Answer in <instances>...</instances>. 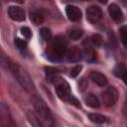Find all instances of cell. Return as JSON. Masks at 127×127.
<instances>
[{"label": "cell", "mask_w": 127, "mask_h": 127, "mask_svg": "<svg viewBox=\"0 0 127 127\" xmlns=\"http://www.w3.org/2000/svg\"><path fill=\"white\" fill-rule=\"evenodd\" d=\"M32 100H33V105L35 108V113L39 121L41 122L42 126L43 127H56L53 113L51 109L49 108V106L47 105V103L45 102V100L36 94H34Z\"/></svg>", "instance_id": "obj_1"}, {"label": "cell", "mask_w": 127, "mask_h": 127, "mask_svg": "<svg viewBox=\"0 0 127 127\" xmlns=\"http://www.w3.org/2000/svg\"><path fill=\"white\" fill-rule=\"evenodd\" d=\"M8 68L12 71V73L15 76V78L17 79V81L27 92L32 93V94L35 93L36 88H35V84L32 80V77L21 65H19L17 63H13V62L9 61Z\"/></svg>", "instance_id": "obj_2"}, {"label": "cell", "mask_w": 127, "mask_h": 127, "mask_svg": "<svg viewBox=\"0 0 127 127\" xmlns=\"http://www.w3.org/2000/svg\"><path fill=\"white\" fill-rule=\"evenodd\" d=\"M66 47H67V42L64 37L58 36L55 38L51 46L48 48V58L54 62H59L61 61L64 56L66 54Z\"/></svg>", "instance_id": "obj_3"}, {"label": "cell", "mask_w": 127, "mask_h": 127, "mask_svg": "<svg viewBox=\"0 0 127 127\" xmlns=\"http://www.w3.org/2000/svg\"><path fill=\"white\" fill-rule=\"evenodd\" d=\"M55 83H56V92H57V95L62 100H64V101H69V102H71V103L79 106L78 101L71 95L70 89H69V85L67 84V82H65L64 80H62V78H60Z\"/></svg>", "instance_id": "obj_4"}, {"label": "cell", "mask_w": 127, "mask_h": 127, "mask_svg": "<svg viewBox=\"0 0 127 127\" xmlns=\"http://www.w3.org/2000/svg\"><path fill=\"white\" fill-rule=\"evenodd\" d=\"M101 99H102V102L105 106L107 107H111L113 106L117 99H118V91L115 87L113 86H109L107 87L101 94Z\"/></svg>", "instance_id": "obj_5"}, {"label": "cell", "mask_w": 127, "mask_h": 127, "mask_svg": "<svg viewBox=\"0 0 127 127\" xmlns=\"http://www.w3.org/2000/svg\"><path fill=\"white\" fill-rule=\"evenodd\" d=\"M0 120L3 127H16V124L12 119L10 109L4 102H1L0 104Z\"/></svg>", "instance_id": "obj_6"}, {"label": "cell", "mask_w": 127, "mask_h": 127, "mask_svg": "<svg viewBox=\"0 0 127 127\" xmlns=\"http://www.w3.org/2000/svg\"><path fill=\"white\" fill-rule=\"evenodd\" d=\"M102 18V11L100 7L96 5H91L86 9V19L91 24H96Z\"/></svg>", "instance_id": "obj_7"}, {"label": "cell", "mask_w": 127, "mask_h": 127, "mask_svg": "<svg viewBox=\"0 0 127 127\" xmlns=\"http://www.w3.org/2000/svg\"><path fill=\"white\" fill-rule=\"evenodd\" d=\"M8 15L12 20L17 22H22L26 18L24 10L19 6H10L8 8Z\"/></svg>", "instance_id": "obj_8"}, {"label": "cell", "mask_w": 127, "mask_h": 127, "mask_svg": "<svg viewBox=\"0 0 127 127\" xmlns=\"http://www.w3.org/2000/svg\"><path fill=\"white\" fill-rule=\"evenodd\" d=\"M66 60L68 62H71V63H77L79 62L83 56H82V51L79 50L77 47H71L69 48L67 51H66Z\"/></svg>", "instance_id": "obj_9"}, {"label": "cell", "mask_w": 127, "mask_h": 127, "mask_svg": "<svg viewBox=\"0 0 127 127\" xmlns=\"http://www.w3.org/2000/svg\"><path fill=\"white\" fill-rule=\"evenodd\" d=\"M65 13L67 18L72 21V22H76L79 21L81 18V11L78 7L73 6V5H67L65 7Z\"/></svg>", "instance_id": "obj_10"}, {"label": "cell", "mask_w": 127, "mask_h": 127, "mask_svg": "<svg viewBox=\"0 0 127 127\" xmlns=\"http://www.w3.org/2000/svg\"><path fill=\"white\" fill-rule=\"evenodd\" d=\"M108 13L110 15V17L116 21V22H120L123 20V13L122 10L120 9V7L115 4V3H111L108 7Z\"/></svg>", "instance_id": "obj_11"}, {"label": "cell", "mask_w": 127, "mask_h": 127, "mask_svg": "<svg viewBox=\"0 0 127 127\" xmlns=\"http://www.w3.org/2000/svg\"><path fill=\"white\" fill-rule=\"evenodd\" d=\"M89 77H90V79L94 83H96L97 85H99L101 87H103V86H105L107 84V78H106V76L103 73L99 72V71L92 70L89 73Z\"/></svg>", "instance_id": "obj_12"}, {"label": "cell", "mask_w": 127, "mask_h": 127, "mask_svg": "<svg viewBox=\"0 0 127 127\" xmlns=\"http://www.w3.org/2000/svg\"><path fill=\"white\" fill-rule=\"evenodd\" d=\"M84 102L86 103L87 106L91 108H98L100 106L99 99L97 98V96H95L92 93H88L87 95L84 96Z\"/></svg>", "instance_id": "obj_13"}, {"label": "cell", "mask_w": 127, "mask_h": 127, "mask_svg": "<svg viewBox=\"0 0 127 127\" xmlns=\"http://www.w3.org/2000/svg\"><path fill=\"white\" fill-rule=\"evenodd\" d=\"M46 76L52 82H56V81H58L61 78L60 75H59V71L56 68L50 67V66L46 67Z\"/></svg>", "instance_id": "obj_14"}, {"label": "cell", "mask_w": 127, "mask_h": 127, "mask_svg": "<svg viewBox=\"0 0 127 127\" xmlns=\"http://www.w3.org/2000/svg\"><path fill=\"white\" fill-rule=\"evenodd\" d=\"M88 118L91 122L96 123V124H103V123H106L108 121L106 116H104L102 114H99V113H89Z\"/></svg>", "instance_id": "obj_15"}, {"label": "cell", "mask_w": 127, "mask_h": 127, "mask_svg": "<svg viewBox=\"0 0 127 127\" xmlns=\"http://www.w3.org/2000/svg\"><path fill=\"white\" fill-rule=\"evenodd\" d=\"M82 56L83 58L87 61V62H92L95 60V54H94V51L91 47L89 46H86L83 48L82 50Z\"/></svg>", "instance_id": "obj_16"}, {"label": "cell", "mask_w": 127, "mask_h": 127, "mask_svg": "<svg viewBox=\"0 0 127 127\" xmlns=\"http://www.w3.org/2000/svg\"><path fill=\"white\" fill-rule=\"evenodd\" d=\"M30 20L34 25H40L44 22V16L38 11H33L30 13Z\"/></svg>", "instance_id": "obj_17"}, {"label": "cell", "mask_w": 127, "mask_h": 127, "mask_svg": "<svg viewBox=\"0 0 127 127\" xmlns=\"http://www.w3.org/2000/svg\"><path fill=\"white\" fill-rule=\"evenodd\" d=\"M27 117H28V120H29V122L32 124L33 127H43L42 124H41V122L39 121V119H38V117H37V115H36L35 112L29 111V112L27 113Z\"/></svg>", "instance_id": "obj_18"}, {"label": "cell", "mask_w": 127, "mask_h": 127, "mask_svg": "<svg viewBox=\"0 0 127 127\" xmlns=\"http://www.w3.org/2000/svg\"><path fill=\"white\" fill-rule=\"evenodd\" d=\"M119 35H120V41H121V43L127 49V26H123V27L120 28Z\"/></svg>", "instance_id": "obj_19"}, {"label": "cell", "mask_w": 127, "mask_h": 127, "mask_svg": "<svg viewBox=\"0 0 127 127\" xmlns=\"http://www.w3.org/2000/svg\"><path fill=\"white\" fill-rule=\"evenodd\" d=\"M41 37L43 38L44 41L46 42H51L52 41V32L50 31V29L48 28H42L40 31Z\"/></svg>", "instance_id": "obj_20"}, {"label": "cell", "mask_w": 127, "mask_h": 127, "mask_svg": "<svg viewBox=\"0 0 127 127\" xmlns=\"http://www.w3.org/2000/svg\"><path fill=\"white\" fill-rule=\"evenodd\" d=\"M82 31L79 30V29H71L69 32H68V37L71 39V40H78L81 36H82Z\"/></svg>", "instance_id": "obj_21"}, {"label": "cell", "mask_w": 127, "mask_h": 127, "mask_svg": "<svg viewBox=\"0 0 127 127\" xmlns=\"http://www.w3.org/2000/svg\"><path fill=\"white\" fill-rule=\"evenodd\" d=\"M126 69H127V68L125 67V65H124V64H117V65H116V67L114 68V73H115V75H116V76H119V77H121V78H122V76L124 75V73H125Z\"/></svg>", "instance_id": "obj_22"}, {"label": "cell", "mask_w": 127, "mask_h": 127, "mask_svg": "<svg viewBox=\"0 0 127 127\" xmlns=\"http://www.w3.org/2000/svg\"><path fill=\"white\" fill-rule=\"evenodd\" d=\"M91 42H92V44H93L95 47H100V46L102 45L103 40H102V37H101L99 34H94V35H92V37H91Z\"/></svg>", "instance_id": "obj_23"}, {"label": "cell", "mask_w": 127, "mask_h": 127, "mask_svg": "<svg viewBox=\"0 0 127 127\" xmlns=\"http://www.w3.org/2000/svg\"><path fill=\"white\" fill-rule=\"evenodd\" d=\"M14 43H15V46H16L20 51H25V50L27 49V42L24 41V40H21V39L17 38V39H15Z\"/></svg>", "instance_id": "obj_24"}, {"label": "cell", "mask_w": 127, "mask_h": 127, "mask_svg": "<svg viewBox=\"0 0 127 127\" xmlns=\"http://www.w3.org/2000/svg\"><path fill=\"white\" fill-rule=\"evenodd\" d=\"M21 33H22V35L26 39H30L31 36H32V32H31V30H30L29 27H22L21 28Z\"/></svg>", "instance_id": "obj_25"}, {"label": "cell", "mask_w": 127, "mask_h": 127, "mask_svg": "<svg viewBox=\"0 0 127 127\" xmlns=\"http://www.w3.org/2000/svg\"><path fill=\"white\" fill-rule=\"evenodd\" d=\"M80 70H81V65H76V66L72 67L71 70H70V76H72V77L77 76L79 74Z\"/></svg>", "instance_id": "obj_26"}, {"label": "cell", "mask_w": 127, "mask_h": 127, "mask_svg": "<svg viewBox=\"0 0 127 127\" xmlns=\"http://www.w3.org/2000/svg\"><path fill=\"white\" fill-rule=\"evenodd\" d=\"M122 79H123V81H124V83L127 85V69H126V71H125V73H124V75L122 76Z\"/></svg>", "instance_id": "obj_27"}]
</instances>
